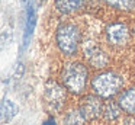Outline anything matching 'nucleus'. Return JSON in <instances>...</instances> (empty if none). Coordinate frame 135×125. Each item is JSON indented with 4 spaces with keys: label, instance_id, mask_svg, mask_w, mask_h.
Wrapping results in <instances>:
<instances>
[{
    "label": "nucleus",
    "instance_id": "nucleus-3",
    "mask_svg": "<svg viewBox=\"0 0 135 125\" xmlns=\"http://www.w3.org/2000/svg\"><path fill=\"white\" fill-rule=\"evenodd\" d=\"M123 86V78L115 71H103L91 78V89L94 95L102 99H112L120 92Z\"/></svg>",
    "mask_w": 135,
    "mask_h": 125
},
{
    "label": "nucleus",
    "instance_id": "nucleus-7",
    "mask_svg": "<svg viewBox=\"0 0 135 125\" xmlns=\"http://www.w3.org/2000/svg\"><path fill=\"white\" fill-rule=\"evenodd\" d=\"M36 25V13L33 4L31 2H25V28H23V38H22V47L21 49L25 51L32 39V34Z\"/></svg>",
    "mask_w": 135,
    "mask_h": 125
},
{
    "label": "nucleus",
    "instance_id": "nucleus-12",
    "mask_svg": "<svg viewBox=\"0 0 135 125\" xmlns=\"http://www.w3.org/2000/svg\"><path fill=\"white\" fill-rule=\"evenodd\" d=\"M120 112H123V110H122V108L119 106L118 102L109 100L103 105V118H105L106 121H116L120 116Z\"/></svg>",
    "mask_w": 135,
    "mask_h": 125
},
{
    "label": "nucleus",
    "instance_id": "nucleus-16",
    "mask_svg": "<svg viewBox=\"0 0 135 125\" xmlns=\"http://www.w3.org/2000/svg\"><path fill=\"white\" fill-rule=\"evenodd\" d=\"M42 125H58V124L55 122V119H54L52 116H50L48 119H45V121L42 122Z\"/></svg>",
    "mask_w": 135,
    "mask_h": 125
},
{
    "label": "nucleus",
    "instance_id": "nucleus-10",
    "mask_svg": "<svg viewBox=\"0 0 135 125\" xmlns=\"http://www.w3.org/2000/svg\"><path fill=\"white\" fill-rule=\"evenodd\" d=\"M84 4V0H55V7L60 13L70 15L80 10Z\"/></svg>",
    "mask_w": 135,
    "mask_h": 125
},
{
    "label": "nucleus",
    "instance_id": "nucleus-8",
    "mask_svg": "<svg viewBox=\"0 0 135 125\" xmlns=\"http://www.w3.org/2000/svg\"><path fill=\"white\" fill-rule=\"evenodd\" d=\"M86 60L93 68H105L109 64L108 54L97 47H90L86 49Z\"/></svg>",
    "mask_w": 135,
    "mask_h": 125
},
{
    "label": "nucleus",
    "instance_id": "nucleus-18",
    "mask_svg": "<svg viewBox=\"0 0 135 125\" xmlns=\"http://www.w3.org/2000/svg\"><path fill=\"white\" fill-rule=\"evenodd\" d=\"M45 2H47V0H38V3H39V4H44Z\"/></svg>",
    "mask_w": 135,
    "mask_h": 125
},
{
    "label": "nucleus",
    "instance_id": "nucleus-6",
    "mask_svg": "<svg viewBox=\"0 0 135 125\" xmlns=\"http://www.w3.org/2000/svg\"><path fill=\"white\" fill-rule=\"evenodd\" d=\"M100 99L102 98L97 95H87L81 99L79 109L87 121H96L100 115H103V103Z\"/></svg>",
    "mask_w": 135,
    "mask_h": 125
},
{
    "label": "nucleus",
    "instance_id": "nucleus-17",
    "mask_svg": "<svg viewBox=\"0 0 135 125\" xmlns=\"http://www.w3.org/2000/svg\"><path fill=\"white\" fill-rule=\"evenodd\" d=\"M123 125H135V118H129V119H126Z\"/></svg>",
    "mask_w": 135,
    "mask_h": 125
},
{
    "label": "nucleus",
    "instance_id": "nucleus-5",
    "mask_svg": "<svg viewBox=\"0 0 135 125\" xmlns=\"http://www.w3.org/2000/svg\"><path fill=\"white\" fill-rule=\"evenodd\" d=\"M105 36L106 41L110 44L112 47H118L122 48L131 39V31H129L128 25L123 22H113L109 23L105 29Z\"/></svg>",
    "mask_w": 135,
    "mask_h": 125
},
{
    "label": "nucleus",
    "instance_id": "nucleus-1",
    "mask_svg": "<svg viewBox=\"0 0 135 125\" xmlns=\"http://www.w3.org/2000/svg\"><path fill=\"white\" fill-rule=\"evenodd\" d=\"M89 70L80 61L67 63L61 70V83L70 93L80 95L87 86Z\"/></svg>",
    "mask_w": 135,
    "mask_h": 125
},
{
    "label": "nucleus",
    "instance_id": "nucleus-4",
    "mask_svg": "<svg viewBox=\"0 0 135 125\" xmlns=\"http://www.w3.org/2000/svg\"><path fill=\"white\" fill-rule=\"evenodd\" d=\"M67 92L64 84H60L54 80H48L45 83L44 93H42V100L48 112L57 113L62 110L65 102H67Z\"/></svg>",
    "mask_w": 135,
    "mask_h": 125
},
{
    "label": "nucleus",
    "instance_id": "nucleus-2",
    "mask_svg": "<svg viewBox=\"0 0 135 125\" xmlns=\"http://www.w3.org/2000/svg\"><path fill=\"white\" fill-rule=\"evenodd\" d=\"M55 44L58 49L64 55H71L77 54L81 44V31L76 23L71 22H64L58 25L55 31Z\"/></svg>",
    "mask_w": 135,
    "mask_h": 125
},
{
    "label": "nucleus",
    "instance_id": "nucleus-15",
    "mask_svg": "<svg viewBox=\"0 0 135 125\" xmlns=\"http://www.w3.org/2000/svg\"><path fill=\"white\" fill-rule=\"evenodd\" d=\"M22 76H23V64H18V67H16V71H15V74H13V77H12V80H13V84H18V81L22 78Z\"/></svg>",
    "mask_w": 135,
    "mask_h": 125
},
{
    "label": "nucleus",
    "instance_id": "nucleus-11",
    "mask_svg": "<svg viewBox=\"0 0 135 125\" xmlns=\"http://www.w3.org/2000/svg\"><path fill=\"white\" fill-rule=\"evenodd\" d=\"M0 115H2V124H7L16 116V113L19 112L18 105L10 99H3L2 102V108H0Z\"/></svg>",
    "mask_w": 135,
    "mask_h": 125
},
{
    "label": "nucleus",
    "instance_id": "nucleus-13",
    "mask_svg": "<svg viewBox=\"0 0 135 125\" xmlns=\"http://www.w3.org/2000/svg\"><path fill=\"white\" fill-rule=\"evenodd\" d=\"M87 119L81 113L80 109H73L65 113L64 116V125H84Z\"/></svg>",
    "mask_w": 135,
    "mask_h": 125
},
{
    "label": "nucleus",
    "instance_id": "nucleus-9",
    "mask_svg": "<svg viewBox=\"0 0 135 125\" xmlns=\"http://www.w3.org/2000/svg\"><path fill=\"white\" fill-rule=\"evenodd\" d=\"M118 103L128 115H135V87L123 90L118 98Z\"/></svg>",
    "mask_w": 135,
    "mask_h": 125
},
{
    "label": "nucleus",
    "instance_id": "nucleus-14",
    "mask_svg": "<svg viewBox=\"0 0 135 125\" xmlns=\"http://www.w3.org/2000/svg\"><path fill=\"white\" fill-rule=\"evenodd\" d=\"M109 7L118 9L123 12H131L135 9V0H102Z\"/></svg>",
    "mask_w": 135,
    "mask_h": 125
}]
</instances>
